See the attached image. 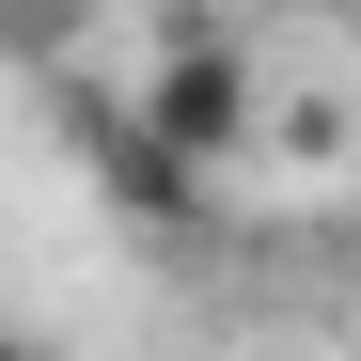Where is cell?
Returning <instances> with one entry per match:
<instances>
[{
    "mask_svg": "<svg viewBox=\"0 0 361 361\" xmlns=\"http://www.w3.org/2000/svg\"><path fill=\"white\" fill-rule=\"evenodd\" d=\"M173 16H189V32H220V16H235V0H173Z\"/></svg>",
    "mask_w": 361,
    "mask_h": 361,
    "instance_id": "obj_3",
    "label": "cell"
},
{
    "mask_svg": "<svg viewBox=\"0 0 361 361\" xmlns=\"http://www.w3.org/2000/svg\"><path fill=\"white\" fill-rule=\"evenodd\" d=\"M126 142H142V157H173V173H220V157H252V47L173 16V47L142 63V110H126Z\"/></svg>",
    "mask_w": 361,
    "mask_h": 361,
    "instance_id": "obj_1",
    "label": "cell"
},
{
    "mask_svg": "<svg viewBox=\"0 0 361 361\" xmlns=\"http://www.w3.org/2000/svg\"><path fill=\"white\" fill-rule=\"evenodd\" d=\"M0 361H32V345H16V330H0Z\"/></svg>",
    "mask_w": 361,
    "mask_h": 361,
    "instance_id": "obj_4",
    "label": "cell"
},
{
    "mask_svg": "<svg viewBox=\"0 0 361 361\" xmlns=\"http://www.w3.org/2000/svg\"><path fill=\"white\" fill-rule=\"evenodd\" d=\"M79 32V0H0V47H16V63H32V47H63Z\"/></svg>",
    "mask_w": 361,
    "mask_h": 361,
    "instance_id": "obj_2",
    "label": "cell"
}]
</instances>
